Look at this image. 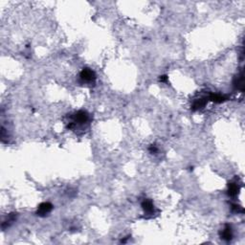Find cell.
Returning <instances> with one entry per match:
<instances>
[{"label":"cell","mask_w":245,"mask_h":245,"mask_svg":"<svg viewBox=\"0 0 245 245\" xmlns=\"http://www.w3.org/2000/svg\"><path fill=\"white\" fill-rule=\"evenodd\" d=\"M89 120V115L86 111L84 110H80L77 113H75V115L73 116V121L71 122H69L68 128H74L77 127V125H84L88 122Z\"/></svg>","instance_id":"1"},{"label":"cell","mask_w":245,"mask_h":245,"mask_svg":"<svg viewBox=\"0 0 245 245\" xmlns=\"http://www.w3.org/2000/svg\"><path fill=\"white\" fill-rule=\"evenodd\" d=\"M80 78L82 82H86V83H91L94 82L96 80V75L93 70H91L89 68H83L80 74Z\"/></svg>","instance_id":"2"},{"label":"cell","mask_w":245,"mask_h":245,"mask_svg":"<svg viewBox=\"0 0 245 245\" xmlns=\"http://www.w3.org/2000/svg\"><path fill=\"white\" fill-rule=\"evenodd\" d=\"M53 209V205L49 202H44V203H41L39 206H38V212H37V214L39 217H45L46 214L49 213Z\"/></svg>","instance_id":"3"},{"label":"cell","mask_w":245,"mask_h":245,"mask_svg":"<svg viewBox=\"0 0 245 245\" xmlns=\"http://www.w3.org/2000/svg\"><path fill=\"white\" fill-rule=\"evenodd\" d=\"M219 235H220V238H221L222 239H224V240H227V241L231 240V239L233 238L232 227L230 226V225H228V224H226L225 227H224V229L220 232Z\"/></svg>","instance_id":"4"},{"label":"cell","mask_w":245,"mask_h":245,"mask_svg":"<svg viewBox=\"0 0 245 245\" xmlns=\"http://www.w3.org/2000/svg\"><path fill=\"white\" fill-rule=\"evenodd\" d=\"M142 208L144 209V211L147 214L154 213V206H153L152 201L149 200V199H145L142 202Z\"/></svg>","instance_id":"5"},{"label":"cell","mask_w":245,"mask_h":245,"mask_svg":"<svg viewBox=\"0 0 245 245\" xmlns=\"http://www.w3.org/2000/svg\"><path fill=\"white\" fill-rule=\"evenodd\" d=\"M206 104V101L205 99H197L196 101H194V102L192 103V110H199L203 108Z\"/></svg>","instance_id":"6"},{"label":"cell","mask_w":245,"mask_h":245,"mask_svg":"<svg viewBox=\"0 0 245 245\" xmlns=\"http://www.w3.org/2000/svg\"><path fill=\"white\" fill-rule=\"evenodd\" d=\"M238 192V185L236 183H231L229 184V190H228V194L230 196H235Z\"/></svg>","instance_id":"7"},{"label":"cell","mask_w":245,"mask_h":245,"mask_svg":"<svg viewBox=\"0 0 245 245\" xmlns=\"http://www.w3.org/2000/svg\"><path fill=\"white\" fill-rule=\"evenodd\" d=\"M211 101L214 102H222L224 101H226V97L222 96V95H219V94H212L209 98Z\"/></svg>","instance_id":"8"},{"label":"cell","mask_w":245,"mask_h":245,"mask_svg":"<svg viewBox=\"0 0 245 245\" xmlns=\"http://www.w3.org/2000/svg\"><path fill=\"white\" fill-rule=\"evenodd\" d=\"M235 85L239 88V89H243V76H242V73H240L237 78H236V81H235Z\"/></svg>","instance_id":"9"},{"label":"cell","mask_w":245,"mask_h":245,"mask_svg":"<svg viewBox=\"0 0 245 245\" xmlns=\"http://www.w3.org/2000/svg\"><path fill=\"white\" fill-rule=\"evenodd\" d=\"M157 148H156V146L155 145H152V146H150V148H149V151H150V153H155V152H157Z\"/></svg>","instance_id":"10"},{"label":"cell","mask_w":245,"mask_h":245,"mask_svg":"<svg viewBox=\"0 0 245 245\" xmlns=\"http://www.w3.org/2000/svg\"><path fill=\"white\" fill-rule=\"evenodd\" d=\"M167 79H168V78H167V76H162L161 78H160V81H161V82H166Z\"/></svg>","instance_id":"11"}]
</instances>
